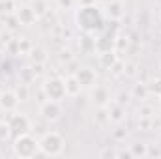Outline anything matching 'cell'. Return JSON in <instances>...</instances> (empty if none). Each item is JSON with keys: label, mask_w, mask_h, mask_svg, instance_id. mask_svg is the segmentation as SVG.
<instances>
[{"label": "cell", "mask_w": 161, "mask_h": 159, "mask_svg": "<svg viewBox=\"0 0 161 159\" xmlns=\"http://www.w3.org/2000/svg\"><path fill=\"white\" fill-rule=\"evenodd\" d=\"M107 109H109V118H111L113 123H120V122H124V118H125V107H124L122 103L113 101Z\"/></svg>", "instance_id": "13"}, {"label": "cell", "mask_w": 161, "mask_h": 159, "mask_svg": "<svg viewBox=\"0 0 161 159\" xmlns=\"http://www.w3.org/2000/svg\"><path fill=\"white\" fill-rule=\"evenodd\" d=\"M101 157H116V152H113V150H105V152H101Z\"/></svg>", "instance_id": "34"}, {"label": "cell", "mask_w": 161, "mask_h": 159, "mask_svg": "<svg viewBox=\"0 0 161 159\" xmlns=\"http://www.w3.org/2000/svg\"><path fill=\"white\" fill-rule=\"evenodd\" d=\"M15 94H17V97H19V101H28V97H30V88H28V84H25V82H21V84L17 86V90H15Z\"/></svg>", "instance_id": "22"}, {"label": "cell", "mask_w": 161, "mask_h": 159, "mask_svg": "<svg viewBox=\"0 0 161 159\" xmlns=\"http://www.w3.org/2000/svg\"><path fill=\"white\" fill-rule=\"evenodd\" d=\"M114 135H116V139H125V135H127V133H125V131H116Z\"/></svg>", "instance_id": "35"}, {"label": "cell", "mask_w": 161, "mask_h": 159, "mask_svg": "<svg viewBox=\"0 0 161 159\" xmlns=\"http://www.w3.org/2000/svg\"><path fill=\"white\" fill-rule=\"evenodd\" d=\"M118 52L116 51H107V52H99V66L105 69H111L116 62H118Z\"/></svg>", "instance_id": "14"}, {"label": "cell", "mask_w": 161, "mask_h": 159, "mask_svg": "<svg viewBox=\"0 0 161 159\" xmlns=\"http://www.w3.org/2000/svg\"><path fill=\"white\" fill-rule=\"evenodd\" d=\"M66 94L69 96V97H77L80 94V90H82V86H80V82L77 80V77L71 73L69 77H66Z\"/></svg>", "instance_id": "15"}, {"label": "cell", "mask_w": 161, "mask_h": 159, "mask_svg": "<svg viewBox=\"0 0 161 159\" xmlns=\"http://www.w3.org/2000/svg\"><path fill=\"white\" fill-rule=\"evenodd\" d=\"M0 60H2V56H0Z\"/></svg>", "instance_id": "39"}, {"label": "cell", "mask_w": 161, "mask_h": 159, "mask_svg": "<svg viewBox=\"0 0 161 159\" xmlns=\"http://www.w3.org/2000/svg\"><path fill=\"white\" fill-rule=\"evenodd\" d=\"M56 4H58L60 9H71L73 4H75V0H56Z\"/></svg>", "instance_id": "30"}, {"label": "cell", "mask_w": 161, "mask_h": 159, "mask_svg": "<svg viewBox=\"0 0 161 159\" xmlns=\"http://www.w3.org/2000/svg\"><path fill=\"white\" fill-rule=\"evenodd\" d=\"M11 150H13L15 157H21V159L36 157L40 154V140L36 137H32L30 133H26V135H21V137L13 139Z\"/></svg>", "instance_id": "2"}, {"label": "cell", "mask_w": 161, "mask_h": 159, "mask_svg": "<svg viewBox=\"0 0 161 159\" xmlns=\"http://www.w3.org/2000/svg\"><path fill=\"white\" fill-rule=\"evenodd\" d=\"M105 13H107V17L111 21H120V19H124L125 9H124L122 0H111V2H107L105 4Z\"/></svg>", "instance_id": "12"}, {"label": "cell", "mask_w": 161, "mask_h": 159, "mask_svg": "<svg viewBox=\"0 0 161 159\" xmlns=\"http://www.w3.org/2000/svg\"><path fill=\"white\" fill-rule=\"evenodd\" d=\"M0 2H4V0H0Z\"/></svg>", "instance_id": "40"}, {"label": "cell", "mask_w": 161, "mask_h": 159, "mask_svg": "<svg viewBox=\"0 0 161 159\" xmlns=\"http://www.w3.org/2000/svg\"><path fill=\"white\" fill-rule=\"evenodd\" d=\"M158 107H159V111H161V96L158 97Z\"/></svg>", "instance_id": "37"}, {"label": "cell", "mask_w": 161, "mask_h": 159, "mask_svg": "<svg viewBox=\"0 0 161 159\" xmlns=\"http://www.w3.org/2000/svg\"><path fill=\"white\" fill-rule=\"evenodd\" d=\"M80 51L84 52V54H88V52H96V36H92V34H84L82 38H80Z\"/></svg>", "instance_id": "16"}, {"label": "cell", "mask_w": 161, "mask_h": 159, "mask_svg": "<svg viewBox=\"0 0 161 159\" xmlns=\"http://www.w3.org/2000/svg\"><path fill=\"white\" fill-rule=\"evenodd\" d=\"M152 125H154V118H152V116H141V120H139V129L150 131Z\"/></svg>", "instance_id": "26"}, {"label": "cell", "mask_w": 161, "mask_h": 159, "mask_svg": "<svg viewBox=\"0 0 161 159\" xmlns=\"http://www.w3.org/2000/svg\"><path fill=\"white\" fill-rule=\"evenodd\" d=\"M15 17L19 19V25H23V26H32V25H36V21L40 19L38 13L32 9V6H26V4L17 6V9H15Z\"/></svg>", "instance_id": "9"}, {"label": "cell", "mask_w": 161, "mask_h": 159, "mask_svg": "<svg viewBox=\"0 0 161 159\" xmlns=\"http://www.w3.org/2000/svg\"><path fill=\"white\" fill-rule=\"evenodd\" d=\"M133 97L135 99H141V101H144L148 96H150V92H148V86H146V82H137L135 86H133Z\"/></svg>", "instance_id": "19"}, {"label": "cell", "mask_w": 161, "mask_h": 159, "mask_svg": "<svg viewBox=\"0 0 161 159\" xmlns=\"http://www.w3.org/2000/svg\"><path fill=\"white\" fill-rule=\"evenodd\" d=\"M116 51V36L111 30H103L96 36V52H107Z\"/></svg>", "instance_id": "7"}, {"label": "cell", "mask_w": 161, "mask_h": 159, "mask_svg": "<svg viewBox=\"0 0 161 159\" xmlns=\"http://www.w3.org/2000/svg\"><path fill=\"white\" fill-rule=\"evenodd\" d=\"M96 120H97V123H99V125H105L107 122H111V118H109V109H107V107H97Z\"/></svg>", "instance_id": "23"}, {"label": "cell", "mask_w": 161, "mask_h": 159, "mask_svg": "<svg viewBox=\"0 0 161 159\" xmlns=\"http://www.w3.org/2000/svg\"><path fill=\"white\" fill-rule=\"evenodd\" d=\"M66 148V140L60 133L56 131H49L40 139V154L47 156V157H58L64 154Z\"/></svg>", "instance_id": "3"}, {"label": "cell", "mask_w": 161, "mask_h": 159, "mask_svg": "<svg viewBox=\"0 0 161 159\" xmlns=\"http://www.w3.org/2000/svg\"><path fill=\"white\" fill-rule=\"evenodd\" d=\"M17 25H19V19L15 17V13H9V15H6V26H8V30H15L17 28Z\"/></svg>", "instance_id": "27"}, {"label": "cell", "mask_w": 161, "mask_h": 159, "mask_svg": "<svg viewBox=\"0 0 161 159\" xmlns=\"http://www.w3.org/2000/svg\"><path fill=\"white\" fill-rule=\"evenodd\" d=\"M90 99L96 107H109L113 103V96L111 92L105 88V86H92V92H90Z\"/></svg>", "instance_id": "8"}, {"label": "cell", "mask_w": 161, "mask_h": 159, "mask_svg": "<svg viewBox=\"0 0 161 159\" xmlns=\"http://www.w3.org/2000/svg\"><path fill=\"white\" fill-rule=\"evenodd\" d=\"M124 66H125V64H122L120 60H118V62H116V64H114V66H113V68H111V69H109V71H113V73H114V75H120L122 71H124V69H122V68H124Z\"/></svg>", "instance_id": "33"}, {"label": "cell", "mask_w": 161, "mask_h": 159, "mask_svg": "<svg viewBox=\"0 0 161 159\" xmlns=\"http://www.w3.org/2000/svg\"><path fill=\"white\" fill-rule=\"evenodd\" d=\"M19 51H21V54H28L32 51V43L26 40V38H21L19 40Z\"/></svg>", "instance_id": "28"}, {"label": "cell", "mask_w": 161, "mask_h": 159, "mask_svg": "<svg viewBox=\"0 0 161 159\" xmlns=\"http://www.w3.org/2000/svg\"><path fill=\"white\" fill-rule=\"evenodd\" d=\"M129 154H131V157H148V144L135 142V144H131Z\"/></svg>", "instance_id": "18"}, {"label": "cell", "mask_w": 161, "mask_h": 159, "mask_svg": "<svg viewBox=\"0 0 161 159\" xmlns=\"http://www.w3.org/2000/svg\"><path fill=\"white\" fill-rule=\"evenodd\" d=\"M32 9L38 13V17H41V15H45L47 11H49V6H47V2L45 0H32Z\"/></svg>", "instance_id": "21"}, {"label": "cell", "mask_w": 161, "mask_h": 159, "mask_svg": "<svg viewBox=\"0 0 161 159\" xmlns=\"http://www.w3.org/2000/svg\"><path fill=\"white\" fill-rule=\"evenodd\" d=\"M19 103H21V101H19V97H17L15 92H11V90H8V92H0V109H2V111H6V112H13V111L17 109Z\"/></svg>", "instance_id": "11"}, {"label": "cell", "mask_w": 161, "mask_h": 159, "mask_svg": "<svg viewBox=\"0 0 161 159\" xmlns=\"http://www.w3.org/2000/svg\"><path fill=\"white\" fill-rule=\"evenodd\" d=\"M9 137H11V133H9L8 122H0V140H8Z\"/></svg>", "instance_id": "29"}, {"label": "cell", "mask_w": 161, "mask_h": 159, "mask_svg": "<svg viewBox=\"0 0 161 159\" xmlns=\"http://www.w3.org/2000/svg\"><path fill=\"white\" fill-rule=\"evenodd\" d=\"M41 90L45 92L47 99H54V101H62L68 94H66V80L62 77H49L43 80Z\"/></svg>", "instance_id": "4"}, {"label": "cell", "mask_w": 161, "mask_h": 159, "mask_svg": "<svg viewBox=\"0 0 161 159\" xmlns=\"http://www.w3.org/2000/svg\"><path fill=\"white\" fill-rule=\"evenodd\" d=\"M139 116H152V107H146V105L139 107Z\"/></svg>", "instance_id": "32"}, {"label": "cell", "mask_w": 161, "mask_h": 159, "mask_svg": "<svg viewBox=\"0 0 161 159\" xmlns=\"http://www.w3.org/2000/svg\"><path fill=\"white\" fill-rule=\"evenodd\" d=\"M75 21H77V26L84 34H101L103 28H105V19H103V13L101 9L96 6V4H90V6H80L77 15H75Z\"/></svg>", "instance_id": "1"}, {"label": "cell", "mask_w": 161, "mask_h": 159, "mask_svg": "<svg viewBox=\"0 0 161 159\" xmlns=\"http://www.w3.org/2000/svg\"><path fill=\"white\" fill-rule=\"evenodd\" d=\"M146 86H148V92L152 94V96H156V97H159L161 96V77H154V79H150L146 82Z\"/></svg>", "instance_id": "20"}, {"label": "cell", "mask_w": 161, "mask_h": 159, "mask_svg": "<svg viewBox=\"0 0 161 159\" xmlns=\"http://www.w3.org/2000/svg\"><path fill=\"white\" fill-rule=\"evenodd\" d=\"M21 82H25V84H32V80L36 79V73H34V69L32 68H26V69H23L21 71Z\"/></svg>", "instance_id": "25"}, {"label": "cell", "mask_w": 161, "mask_h": 159, "mask_svg": "<svg viewBox=\"0 0 161 159\" xmlns=\"http://www.w3.org/2000/svg\"><path fill=\"white\" fill-rule=\"evenodd\" d=\"M101 2H103V4H107V2H111V0H101Z\"/></svg>", "instance_id": "38"}, {"label": "cell", "mask_w": 161, "mask_h": 159, "mask_svg": "<svg viewBox=\"0 0 161 159\" xmlns=\"http://www.w3.org/2000/svg\"><path fill=\"white\" fill-rule=\"evenodd\" d=\"M28 56H30L32 64H41L43 66L47 62V51L43 47H32V51L28 52Z\"/></svg>", "instance_id": "17"}, {"label": "cell", "mask_w": 161, "mask_h": 159, "mask_svg": "<svg viewBox=\"0 0 161 159\" xmlns=\"http://www.w3.org/2000/svg\"><path fill=\"white\" fill-rule=\"evenodd\" d=\"M73 75L77 77V80L80 82L82 88H92V86L96 84V80H97L96 71H94L92 68H88V66H84V68H77V71H75Z\"/></svg>", "instance_id": "10"}, {"label": "cell", "mask_w": 161, "mask_h": 159, "mask_svg": "<svg viewBox=\"0 0 161 159\" xmlns=\"http://www.w3.org/2000/svg\"><path fill=\"white\" fill-rule=\"evenodd\" d=\"M90 4H96V0H80V6H90Z\"/></svg>", "instance_id": "36"}, {"label": "cell", "mask_w": 161, "mask_h": 159, "mask_svg": "<svg viewBox=\"0 0 161 159\" xmlns=\"http://www.w3.org/2000/svg\"><path fill=\"white\" fill-rule=\"evenodd\" d=\"M40 114H41V118L45 120V122H49V123H54V122H58V120L62 118V114H64V109H62L60 101L47 99V101H43V103L40 105Z\"/></svg>", "instance_id": "6"}, {"label": "cell", "mask_w": 161, "mask_h": 159, "mask_svg": "<svg viewBox=\"0 0 161 159\" xmlns=\"http://www.w3.org/2000/svg\"><path fill=\"white\" fill-rule=\"evenodd\" d=\"M8 125H9V133H11L13 139H17V137H21V135H26V133L32 131V122H30V118H28L26 114L15 112V111L9 114Z\"/></svg>", "instance_id": "5"}, {"label": "cell", "mask_w": 161, "mask_h": 159, "mask_svg": "<svg viewBox=\"0 0 161 159\" xmlns=\"http://www.w3.org/2000/svg\"><path fill=\"white\" fill-rule=\"evenodd\" d=\"M15 9H17V6H15L13 0H4V2H0V13L9 15V13H15Z\"/></svg>", "instance_id": "24"}, {"label": "cell", "mask_w": 161, "mask_h": 159, "mask_svg": "<svg viewBox=\"0 0 161 159\" xmlns=\"http://www.w3.org/2000/svg\"><path fill=\"white\" fill-rule=\"evenodd\" d=\"M60 60H62V62H71V60H73V54H71V51H69V49H64V51H60Z\"/></svg>", "instance_id": "31"}]
</instances>
